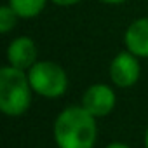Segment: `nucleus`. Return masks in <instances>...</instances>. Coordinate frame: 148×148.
<instances>
[{
	"instance_id": "nucleus-1",
	"label": "nucleus",
	"mask_w": 148,
	"mask_h": 148,
	"mask_svg": "<svg viewBox=\"0 0 148 148\" xmlns=\"http://www.w3.org/2000/svg\"><path fill=\"white\" fill-rule=\"evenodd\" d=\"M96 138V117L84 106L64 108L54 122V141L58 148H92Z\"/></svg>"
},
{
	"instance_id": "nucleus-2",
	"label": "nucleus",
	"mask_w": 148,
	"mask_h": 148,
	"mask_svg": "<svg viewBox=\"0 0 148 148\" xmlns=\"http://www.w3.org/2000/svg\"><path fill=\"white\" fill-rule=\"evenodd\" d=\"M32 86L25 70L12 64L0 70V110L9 117L23 115L32 103Z\"/></svg>"
},
{
	"instance_id": "nucleus-3",
	"label": "nucleus",
	"mask_w": 148,
	"mask_h": 148,
	"mask_svg": "<svg viewBox=\"0 0 148 148\" xmlns=\"http://www.w3.org/2000/svg\"><path fill=\"white\" fill-rule=\"evenodd\" d=\"M32 89L44 98H59L68 87L66 71L54 61H37L28 70Z\"/></svg>"
},
{
	"instance_id": "nucleus-4",
	"label": "nucleus",
	"mask_w": 148,
	"mask_h": 148,
	"mask_svg": "<svg viewBox=\"0 0 148 148\" xmlns=\"http://www.w3.org/2000/svg\"><path fill=\"white\" fill-rule=\"evenodd\" d=\"M139 61L131 51L119 52L110 64V79L117 87H131L139 79Z\"/></svg>"
},
{
	"instance_id": "nucleus-5",
	"label": "nucleus",
	"mask_w": 148,
	"mask_h": 148,
	"mask_svg": "<svg viewBox=\"0 0 148 148\" xmlns=\"http://www.w3.org/2000/svg\"><path fill=\"white\" fill-rule=\"evenodd\" d=\"M82 106L94 117H105L115 108V92L106 84H94L84 92Z\"/></svg>"
},
{
	"instance_id": "nucleus-6",
	"label": "nucleus",
	"mask_w": 148,
	"mask_h": 148,
	"mask_svg": "<svg viewBox=\"0 0 148 148\" xmlns=\"http://www.w3.org/2000/svg\"><path fill=\"white\" fill-rule=\"evenodd\" d=\"M9 64L19 70H30L37 63V45L30 37H18L7 47Z\"/></svg>"
},
{
	"instance_id": "nucleus-7",
	"label": "nucleus",
	"mask_w": 148,
	"mask_h": 148,
	"mask_svg": "<svg viewBox=\"0 0 148 148\" xmlns=\"http://www.w3.org/2000/svg\"><path fill=\"white\" fill-rule=\"evenodd\" d=\"M127 51L138 58H148V16L139 18L129 25L124 35Z\"/></svg>"
},
{
	"instance_id": "nucleus-8",
	"label": "nucleus",
	"mask_w": 148,
	"mask_h": 148,
	"mask_svg": "<svg viewBox=\"0 0 148 148\" xmlns=\"http://www.w3.org/2000/svg\"><path fill=\"white\" fill-rule=\"evenodd\" d=\"M45 2L47 0H9V5L16 11L19 18L30 19V18L38 16L44 11Z\"/></svg>"
},
{
	"instance_id": "nucleus-9",
	"label": "nucleus",
	"mask_w": 148,
	"mask_h": 148,
	"mask_svg": "<svg viewBox=\"0 0 148 148\" xmlns=\"http://www.w3.org/2000/svg\"><path fill=\"white\" fill-rule=\"evenodd\" d=\"M18 18L19 16L16 14V11L9 4L2 5V7H0V32H2V33H9L16 26Z\"/></svg>"
},
{
	"instance_id": "nucleus-10",
	"label": "nucleus",
	"mask_w": 148,
	"mask_h": 148,
	"mask_svg": "<svg viewBox=\"0 0 148 148\" xmlns=\"http://www.w3.org/2000/svg\"><path fill=\"white\" fill-rule=\"evenodd\" d=\"M51 2H54V4H56V5H59V7H70V5L79 4L80 0H51Z\"/></svg>"
},
{
	"instance_id": "nucleus-11",
	"label": "nucleus",
	"mask_w": 148,
	"mask_h": 148,
	"mask_svg": "<svg viewBox=\"0 0 148 148\" xmlns=\"http://www.w3.org/2000/svg\"><path fill=\"white\" fill-rule=\"evenodd\" d=\"M106 148H129V146L124 145V143H112V145H108Z\"/></svg>"
},
{
	"instance_id": "nucleus-12",
	"label": "nucleus",
	"mask_w": 148,
	"mask_h": 148,
	"mask_svg": "<svg viewBox=\"0 0 148 148\" xmlns=\"http://www.w3.org/2000/svg\"><path fill=\"white\" fill-rule=\"evenodd\" d=\"M101 2H105V4H122L125 0H101Z\"/></svg>"
},
{
	"instance_id": "nucleus-13",
	"label": "nucleus",
	"mask_w": 148,
	"mask_h": 148,
	"mask_svg": "<svg viewBox=\"0 0 148 148\" xmlns=\"http://www.w3.org/2000/svg\"><path fill=\"white\" fill-rule=\"evenodd\" d=\"M145 146L148 148V129H146V134H145Z\"/></svg>"
}]
</instances>
